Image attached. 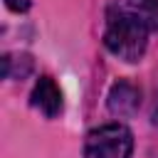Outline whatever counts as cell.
I'll list each match as a JSON object with an SVG mask.
<instances>
[{
	"mask_svg": "<svg viewBox=\"0 0 158 158\" xmlns=\"http://www.w3.org/2000/svg\"><path fill=\"white\" fill-rule=\"evenodd\" d=\"M148 32H151V27L131 7H126V5H111L106 10L104 44H106V49L114 57H118L123 62H131V64L138 62L146 54Z\"/></svg>",
	"mask_w": 158,
	"mask_h": 158,
	"instance_id": "cell-1",
	"label": "cell"
},
{
	"mask_svg": "<svg viewBox=\"0 0 158 158\" xmlns=\"http://www.w3.org/2000/svg\"><path fill=\"white\" fill-rule=\"evenodd\" d=\"M133 133L123 123H104L89 131L84 143V158H131Z\"/></svg>",
	"mask_w": 158,
	"mask_h": 158,
	"instance_id": "cell-2",
	"label": "cell"
},
{
	"mask_svg": "<svg viewBox=\"0 0 158 158\" xmlns=\"http://www.w3.org/2000/svg\"><path fill=\"white\" fill-rule=\"evenodd\" d=\"M109 111L114 116H133L141 106V89L131 81H116L111 89H109Z\"/></svg>",
	"mask_w": 158,
	"mask_h": 158,
	"instance_id": "cell-3",
	"label": "cell"
},
{
	"mask_svg": "<svg viewBox=\"0 0 158 158\" xmlns=\"http://www.w3.org/2000/svg\"><path fill=\"white\" fill-rule=\"evenodd\" d=\"M32 106L40 109L47 118H54L62 111V91L52 77H40L32 89Z\"/></svg>",
	"mask_w": 158,
	"mask_h": 158,
	"instance_id": "cell-4",
	"label": "cell"
},
{
	"mask_svg": "<svg viewBox=\"0 0 158 158\" xmlns=\"http://www.w3.org/2000/svg\"><path fill=\"white\" fill-rule=\"evenodd\" d=\"M126 7H131L136 15H141L143 22L158 32V0H126Z\"/></svg>",
	"mask_w": 158,
	"mask_h": 158,
	"instance_id": "cell-5",
	"label": "cell"
},
{
	"mask_svg": "<svg viewBox=\"0 0 158 158\" xmlns=\"http://www.w3.org/2000/svg\"><path fill=\"white\" fill-rule=\"evenodd\" d=\"M5 5L12 12H27L32 7V0H5Z\"/></svg>",
	"mask_w": 158,
	"mask_h": 158,
	"instance_id": "cell-6",
	"label": "cell"
},
{
	"mask_svg": "<svg viewBox=\"0 0 158 158\" xmlns=\"http://www.w3.org/2000/svg\"><path fill=\"white\" fill-rule=\"evenodd\" d=\"M151 118H153V126H158V101H156V106H153V114H151Z\"/></svg>",
	"mask_w": 158,
	"mask_h": 158,
	"instance_id": "cell-7",
	"label": "cell"
}]
</instances>
